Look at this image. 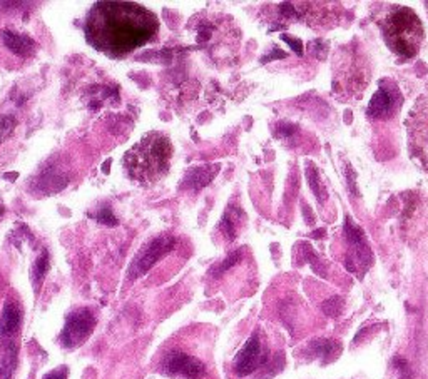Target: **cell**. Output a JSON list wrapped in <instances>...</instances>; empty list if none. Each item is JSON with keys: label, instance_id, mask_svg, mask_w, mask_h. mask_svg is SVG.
<instances>
[{"label": "cell", "instance_id": "ba28073f", "mask_svg": "<svg viewBox=\"0 0 428 379\" xmlns=\"http://www.w3.org/2000/svg\"><path fill=\"white\" fill-rule=\"evenodd\" d=\"M220 165H198V167H191L186 172L185 179H182V187L185 189H201V187L208 186L214 179Z\"/></svg>", "mask_w": 428, "mask_h": 379}, {"label": "cell", "instance_id": "e0dca14e", "mask_svg": "<svg viewBox=\"0 0 428 379\" xmlns=\"http://www.w3.org/2000/svg\"><path fill=\"white\" fill-rule=\"evenodd\" d=\"M283 41H286L288 43H290V46L293 47V50H296L298 52V54H301V49H303V46H301V42L300 41H293V39H290V37H286V36H283Z\"/></svg>", "mask_w": 428, "mask_h": 379}, {"label": "cell", "instance_id": "4fadbf2b", "mask_svg": "<svg viewBox=\"0 0 428 379\" xmlns=\"http://www.w3.org/2000/svg\"><path fill=\"white\" fill-rule=\"evenodd\" d=\"M15 128V119L12 116H2L0 117V142L6 139L12 129Z\"/></svg>", "mask_w": 428, "mask_h": 379}, {"label": "cell", "instance_id": "7a4b0ae2", "mask_svg": "<svg viewBox=\"0 0 428 379\" xmlns=\"http://www.w3.org/2000/svg\"><path fill=\"white\" fill-rule=\"evenodd\" d=\"M171 154L173 146L169 137L163 132H149L126 152V171L138 184L151 186L169 171Z\"/></svg>", "mask_w": 428, "mask_h": 379}, {"label": "cell", "instance_id": "ac0fdd59", "mask_svg": "<svg viewBox=\"0 0 428 379\" xmlns=\"http://www.w3.org/2000/svg\"><path fill=\"white\" fill-rule=\"evenodd\" d=\"M4 214V206H0V216Z\"/></svg>", "mask_w": 428, "mask_h": 379}, {"label": "cell", "instance_id": "52a82bcc", "mask_svg": "<svg viewBox=\"0 0 428 379\" xmlns=\"http://www.w3.org/2000/svg\"><path fill=\"white\" fill-rule=\"evenodd\" d=\"M265 350H263V341H261L260 334H253L248 339L246 344L241 347V351L238 352L234 359V369L238 376H248L265 361Z\"/></svg>", "mask_w": 428, "mask_h": 379}, {"label": "cell", "instance_id": "8fae6325", "mask_svg": "<svg viewBox=\"0 0 428 379\" xmlns=\"http://www.w3.org/2000/svg\"><path fill=\"white\" fill-rule=\"evenodd\" d=\"M392 106L393 102L390 92L385 89H380L378 92L373 95V99H371L368 106V114L371 117H377V119H380V117L388 116V112L392 111Z\"/></svg>", "mask_w": 428, "mask_h": 379}, {"label": "cell", "instance_id": "8992f818", "mask_svg": "<svg viewBox=\"0 0 428 379\" xmlns=\"http://www.w3.org/2000/svg\"><path fill=\"white\" fill-rule=\"evenodd\" d=\"M166 373L174 378L182 379H201L204 374V364L194 356L182 351H171L164 361Z\"/></svg>", "mask_w": 428, "mask_h": 379}, {"label": "cell", "instance_id": "5bb4252c", "mask_svg": "<svg viewBox=\"0 0 428 379\" xmlns=\"http://www.w3.org/2000/svg\"><path fill=\"white\" fill-rule=\"evenodd\" d=\"M95 219H98L99 222H104V224L107 226H116L117 224V219L114 216H112L111 209L109 207H104V209H99L98 216H95Z\"/></svg>", "mask_w": 428, "mask_h": 379}, {"label": "cell", "instance_id": "6da1fadb", "mask_svg": "<svg viewBox=\"0 0 428 379\" xmlns=\"http://www.w3.org/2000/svg\"><path fill=\"white\" fill-rule=\"evenodd\" d=\"M154 12L133 2H98L86 19V37L95 50L124 57L156 37Z\"/></svg>", "mask_w": 428, "mask_h": 379}, {"label": "cell", "instance_id": "9a60e30c", "mask_svg": "<svg viewBox=\"0 0 428 379\" xmlns=\"http://www.w3.org/2000/svg\"><path fill=\"white\" fill-rule=\"evenodd\" d=\"M44 379H67V368L62 366V368L54 369V371L46 374V378H44Z\"/></svg>", "mask_w": 428, "mask_h": 379}, {"label": "cell", "instance_id": "277c9868", "mask_svg": "<svg viewBox=\"0 0 428 379\" xmlns=\"http://www.w3.org/2000/svg\"><path fill=\"white\" fill-rule=\"evenodd\" d=\"M95 326V317L89 309H77L67 316L65 326L60 334V343L65 347H76L91 336Z\"/></svg>", "mask_w": 428, "mask_h": 379}, {"label": "cell", "instance_id": "9c48e42d", "mask_svg": "<svg viewBox=\"0 0 428 379\" xmlns=\"http://www.w3.org/2000/svg\"><path fill=\"white\" fill-rule=\"evenodd\" d=\"M2 39L8 49L14 52V54L20 55V57H30V55L36 52L37 43L29 36H24V34H15L11 32V30H4Z\"/></svg>", "mask_w": 428, "mask_h": 379}, {"label": "cell", "instance_id": "3957f363", "mask_svg": "<svg viewBox=\"0 0 428 379\" xmlns=\"http://www.w3.org/2000/svg\"><path fill=\"white\" fill-rule=\"evenodd\" d=\"M383 34L393 52L403 57H413L423 41V25L412 8L401 7L388 15Z\"/></svg>", "mask_w": 428, "mask_h": 379}, {"label": "cell", "instance_id": "7c38bea8", "mask_svg": "<svg viewBox=\"0 0 428 379\" xmlns=\"http://www.w3.org/2000/svg\"><path fill=\"white\" fill-rule=\"evenodd\" d=\"M47 268H49V254H47L46 251L42 252L41 256H39L36 263H34L32 268V282L34 286H36V291H39V287H41L44 276H46Z\"/></svg>", "mask_w": 428, "mask_h": 379}, {"label": "cell", "instance_id": "30bf717a", "mask_svg": "<svg viewBox=\"0 0 428 379\" xmlns=\"http://www.w3.org/2000/svg\"><path fill=\"white\" fill-rule=\"evenodd\" d=\"M22 321V311L15 303H7L0 317V336H11L19 329Z\"/></svg>", "mask_w": 428, "mask_h": 379}, {"label": "cell", "instance_id": "5b68a950", "mask_svg": "<svg viewBox=\"0 0 428 379\" xmlns=\"http://www.w3.org/2000/svg\"><path fill=\"white\" fill-rule=\"evenodd\" d=\"M174 246V237L169 236V234H163V236L152 239L139 251V254L134 258L133 264L129 268V276L131 277H138L142 276L144 273L149 271L152 268V264L156 261H159L166 252H169Z\"/></svg>", "mask_w": 428, "mask_h": 379}, {"label": "cell", "instance_id": "2e32d148", "mask_svg": "<svg viewBox=\"0 0 428 379\" xmlns=\"http://www.w3.org/2000/svg\"><path fill=\"white\" fill-rule=\"evenodd\" d=\"M14 363H15V359H12L11 363L7 361V363L0 368V379H8V376H11V373H12V368H14Z\"/></svg>", "mask_w": 428, "mask_h": 379}]
</instances>
